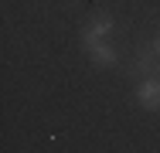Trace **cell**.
I'll return each mask as SVG.
<instances>
[{
    "mask_svg": "<svg viewBox=\"0 0 160 153\" xmlns=\"http://www.w3.org/2000/svg\"><path fill=\"white\" fill-rule=\"evenodd\" d=\"M136 99L143 109H160V75H143L136 85Z\"/></svg>",
    "mask_w": 160,
    "mask_h": 153,
    "instance_id": "6da1fadb",
    "label": "cell"
},
{
    "mask_svg": "<svg viewBox=\"0 0 160 153\" xmlns=\"http://www.w3.org/2000/svg\"><path fill=\"white\" fill-rule=\"evenodd\" d=\"M109 34H112V17L102 14V17H96L89 27L82 31V41H85V48H92V44H99V41H106Z\"/></svg>",
    "mask_w": 160,
    "mask_h": 153,
    "instance_id": "7a4b0ae2",
    "label": "cell"
},
{
    "mask_svg": "<svg viewBox=\"0 0 160 153\" xmlns=\"http://www.w3.org/2000/svg\"><path fill=\"white\" fill-rule=\"evenodd\" d=\"M89 55H92V61H96V65H106V68H112V65L119 61V55H116V48H109L106 41H99V44H92V48H89Z\"/></svg>",
    "mask_w": 160,
    "mask_h": 153,
    "instance_id": "3957f363",
    "label": "cell"
},
{
    "mask_svg": "<svg viewBox=\"0 0 160 153\" xmlns=\"http://www.w3.org/2000/svg\"><path fill=\"white\" fill-rule=\"evenodd\" d=\"M153 48H157V55H160V34H157V41H153Z\"/></svg>",
    "mask_w": 160,
    "mask_h": 153,
    "instance_id": "277c9868",
    "label": "cell"
}]
</instances>
